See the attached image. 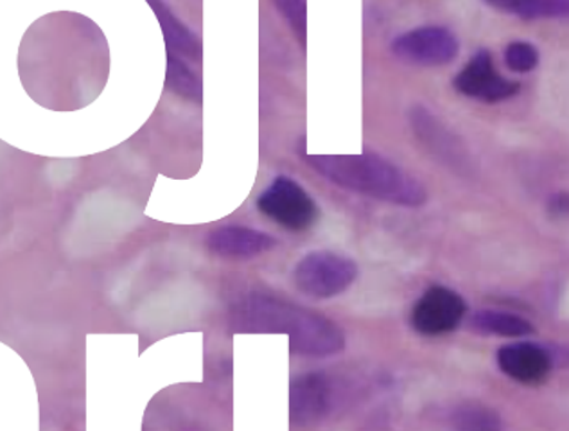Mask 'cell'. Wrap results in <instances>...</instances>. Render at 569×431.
<instances>
[{
  "label": "cell",
  "mask_w": 569,
  "mask_h": 431,
  "mask_svg": "<svg viewBox=\"0 0 569 431\" xmlns=\"http://www.w3.org/2000/svg\"><path fill=\"white\" fill-rule=\"evenodd\" d=\"M539 51L536 46L530 42H512L509 48L505 49V63L510 71L518 74H527L532 72L539 66Z\"/></svg>",
  "instance_id": "15"
},
{
  "label": "cell",
  "mask_w": 569,
  "mask_h": 431,
  "mask_svg": "<svg viewBox=\"0 0 569 431\" xmlns=\"http://www.w3.org/2000/svg\"><path fill=\"white\" fill-rule=\"evenodd\" d=\"M257 209L291 232H302L313 225L318 207L299 182L279 177L257 198Z\"/></svg>",
  "instance_id": "4"
},
{
  "label": "cell",
  "mask_w": 569,
  "mask_h": 431,
  "mask_svg": "<svg viewBox=\"0 0 569 431\" xmlns=\"http://www.w3.org/2000/svg\"><path fill=\"white\" fill-rule=\"evenodd\" d=\"M410 122L417 139L435 159L458 173L463 174L471 169V159L467 156L463 142L449 132L433 113L425 107H416L410 112Z\"/></svg>",
  "instance_id": "9"
},
{
  "label": "cell",
  "mask_w": 569,
  "mask_h": 431,
  "mask_svg": "<svg viewBox=\"0 0 569 431\" xmlns=\"http://www.w3.org/2000/svg\"><path fill=\"white\" fill-rule=\"evenodd\" d=\"M397 58L407 63L420 67L448 66L460 51V43L449 29L417 28L397 37L392 43Z\"/></svg>",
  "instance_id": "6"
},
{
  "label": "cell",
  "mask_w": 569,
  "mask_h": 431,
  "mask_svg": "<svg viewBox=\"0 0 569 431\" xmlns=\"http://www.w3.org/2000/svg\"><path fill=\"white\" fill-rule=\"evenodd\" d=\"M455 431H503V421L498 410L483 403H462L449 415Z\"/></svg>",
  "instance_id": "14"
},
{
  "label": "cell",
  "mask_w": 569,
  "mask_h": 431,
  "mask_svg": "<svg viewBox=\"0 0 569 431\" xmlns=\"http://www.w3.org/2000/svg\"><path fill=\"white\" fill-rule=\"evenodd\" d=\"M550 211L556 216H565L568 212V197L560 192L556 198H551Z\"/></svg>",
  "instance_id": "18"
},
{
  "label": "cell",
  "mask_w": 569,
  "mask_h": 431,
  "mask_svg": "<svg viewBox=\"0 0 569 431\" xmlns=\"http://www.w3.org/2000/svg\"><path fill=\"white\" fill-rule=\"evenodd\" d=\"M335 387L326 372H306L291 381L290 421L295 427H313L331 413Z\"/></svg>",
  "instance_id": "8"
},
{
  "label": "cell",
  "mask_w": 569,
  "mask_h": 431,
  "mask_svg": "<svg viewBox=\"0 0 569 431\" xmlns=\"http://www.w3.org/2000/svg\"><path fill=\"white\" fill-rule=\"evenodd\" d=\"M496 363L507 378L516 383L536 384L545 383L553 371V358L541 343L513 342L498 349Z\"/></svg>",
  "instance_id": "10"
},
{
  "label": "cell",
  "mask_w": 569,
  "mask_h": 431,
  "mask_svg": "<svg viewBox=\"0 0 569 431\" xmlns=\"http://www.w3.org/2000/svg\"><path fill=\"white\" fill-rule=\"evenodd\" d=\"M453 87L466 98L478 99L483 103H501L513 98L521 89V84L507 80L496 71L495 60L486 49L467 61V66L455 78Z\"/></svg>",
  "instance_id": "7"
},
{
  "label": "cell",
  "mask_w": 569,
  "mask_h": 431,
  "mask_svg": "<svg viewBox=\"0 0 569 431\" xmlns=\"http://www.w3.org/2000/svg\"><path fill=\"white\" fill-rule=\"evenodd\" d=\"M207 247L220 258L252 259L276 249L277 240L261 230L229 225L212 230Z\"/></svg>",
  "instance_id": "11"
},
{
  "label": "cell",
  "mask_w": 569,
  "mask_h": 431,
  "mask_svg": "<svg viewBox=\"0 0 569 431\" xmlns=\"http://www.w3.org/2000/svg\"><path fill=\"white\" fill-rule=\"evenodd\" d=\"M486 4L519 19L539 20L566 17L568 0H483Z\"/></svg>",
  "instance_id": "13"
},
{
  "label": "cell",
  "mask_w": 569,
  "mask_h": 431,
  "mask_svg": "<svg viewBox=\"0 0 569 431\" xmlns=\"http://www.w3.org/2000/svg\"><path fill=\"white\" fill-rule=\"evenodd\" d=\"M317 174L346 191L401 207H420L428 192L405 169L378 156H303Z\"/></svg>",
  "instance_id": "2"
},
{
  "label": "cell",
  "mask_w": 569,
  "mask_h": 431,
  "mask_svg": "<svg viewBox=\"0 0 569 431\" xmlns=\"http://www.w3.org/2000/svg\"><path fill=\"white\" fill-rule=\"evenodd\" d=\"M360 275V268L343 253L317 250L300 259L293 270L297 290L311 299L327 300L346 293Z\"/></svg>",
  "instance_id": "3"
},
{
  "label": "cell",
  "mask_w": 569,
  "mask_h": 431,
  "mask_svg": "<svg viewBox=\"0 0 569 431\" xmlns=\"http://www.w3.org/2000/svg\"><path fill=\"white\" fill-rule=\"evenodd\" d=\"M471 329L483 337L525 338L536 328L521 314L501 310H481L471 317Z\"/></svg>",
  "instance_id": "12"
},
{
  "label": "cell",
  "mask_w": 569,
  "mask_h": 431,
  "mask_svg": "<svg viewBox=\"0 0 569 431\" xmlns=\"http://www.w3.org/2000/svg\"><path fill=\"white\" fill-rule=\"evenodd\" d=\"M463 297L448 287H431L420 295L411 311V328L420 337L453 333L466 319Z\"/></svg>",
  "instance_id": "5"
},
{
  "label": "cell",
  "mask_w": 569,
  "mask_h": 431,
  "mask_svg": "<svg viewBox=\"0 0 569 431\" xmlns=\"http://www.w3.org/2000/svg\"><path fill=\"white\" fill-rule=\"evenodd\" d=\"M277 8L290 22L300 42L306 40V0H276Z\"/></svg>",
  "instance_id": "16"
},
{
  "label": "cell",
  "mask_w": 569,
  "mask_h": 431,
  "mask_svg": "<svg viewBox=\"0 0 569 431\" xmlns=\"http://www.w3.org/2000/svg\"><path fill=\"white\" fill-rule=\"evenodd\" d=\"M233 328L241 333H282L300 357H332L346 349L340 325L317 311L267 293H252L232 313Z\"/></svg>",
  "instance_id": "1"
},
{
  "label": "cell",
  "mask_w": 569,
  "mask_h": 431,
  "mask_svg": "<svg viewBox=\"0 0 569 431\" xmlns=\"http://www.w3.org/2000/svg\"><path fill=\"white\" fill-rule=\"evenodd\" d=\"M169 78L173 83L174 89L180 94L192 96L198 92V83L192 78L191 72L187 71V67L183 66L182 61H178L177 58H171V66H169Z\"/></svg>",
  "instance_id": "17"
}]
</instances>
